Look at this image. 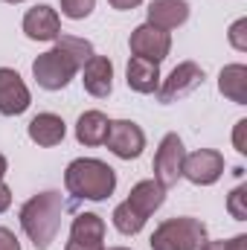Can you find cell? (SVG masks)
Instances as JSON below:
<instances>
[{
	"label": "cell",
	"mask_w": 247,
	"mask_h": 250,
	"mask_svg": "<svg viewBox=\"0 0 247 250\" xmlns=\"http://www.w3.org/2000/svg\"><path fill=\"white\" fill-rule=\"evenodd\" d=\"M62 215H64V198L56 189L32 195L21 207V227L29 236V242L35 245V250H47L56 242L59 227H62Z\"/></svg>",
	"instance_id": "1"
},
{
	"label": "cell",
	"mask_w": 247,
	"mask_h": 250,
	"mask_svg": "<svg viewBox=\"0 0 247 250\" xmlns=\"http://www.w3.org/2000/svg\"><path fill=\"white\" fill-rule=\"evenodd\" d=\"M160 79H163L160 76V64L131 56V62L125 67V82H128L131 90H137V93H157Z\"/></svg>",
	"instance_id": "16"
},
{
	"label": "cell",
	"mask_w": 247,
	"mask_h": 250,
	"mask_svg": "<svg viewBox=\"0 0 247 250\" xmlns=\"http://www.w3.org/2000/svg\"><path fill=\"white\" fill-rule=\"evenodd\" d=\"M3 3H23V0H3Z\"/></svg>",
	"instance_id": "33"
},
{
	"label": "cell",
	"mask_w": 247,
	"mask_h": 250,
	"mask_svg": "<svg viewBox=\"0 0 247 250\" xmlns=\"http://www.w3.org/2000/svg\"><path fill=\"white\" fill-rule=\"evenodd\" d=\"M82 84L90 96L105 99L114 90V62L108 56H90L82 67Z\"/></svg>",
	"instance_id": "13"
},
{
	"label": "cell",
	"mask_w": 247,
	"mask_h": 250,
	"mask_svg": "<svg viewBox=\"0 0 247 250\" xmlns=\"http://www.w3.org/2000/svg\"><path fill=\"white\" fill-rule=\"evenodd\" d=\"M233 146L239 154H247V120H239L233 128Z\"/></svg>",
	"instance_id": "25"
},
{
	"label": "cell",
	"mask_w": 247,
	"mask_h": 250,
	"mask_svg": "<svg viewBox=\"0 0 247 250\" xmlns=\"http://www.w3.org/2000/svg\"><path fill=\"white\" fill-rule=\"evenodd\" d=\"M227 212L236 221H247V184H239L227 195Z\"/></svg>",
	"instance_id": "22"
},
{
	"label": "cell",
	"mask_w": 247,
	"mask_h": 250,
	"mask_svg": "<svg viewBox=\"0 0 247 250\" xmlns=\"http://www.w3.org/2000/svg\"><path fill=\"white\" fill-rule=\"evenodd\" d=\"M204 84V67L195 62H181L166 79H160V87H157V99L163 105L169 102H178L189 96L192 90H198Z\"/></svg>",
	"instance_id": "7"
},
{
	"label": "cell",
	"mask_w": 247,
	"mask_h": 250,
	"mask_svg": "<svg viewBox=\"0 0 247 250\" xmlns=\"http://www.w3.org/2000/svg\"><path fill=\"white\" fill-rule=\"evenodd\" d=\"M56 47L64 50L79 67H84L90 56H96V53H93V44H90L87 38H76V35H59V38H56Z\"/></svg>",
	"instance_id": "21"
},
{
	"label": "cell",
	"mask_w": 247,
	"mask_h": 250,
	"mask_svg": "<svg viewBox=\"0 0 247 250\" xmlns=\"http://www.w3.org/2000/svg\"><path fill=\"white\" fill-rule=\"evenodd\" d=\"M224 166L227 163H224V154L221 151H215V148H198V151H192V154L184 157L181 178H186L195 187H212V184L221 181Z\"/></svg>",
	"instance_id": "6"
},
{
	"label": "cell",
	"mask_w": 247,
	"mask_h": 250,
	"mask_svg": "<svg viewBox=\"0 0 247 250\" xmlns=\"http://www.w3.org/2000/svg\"><path fill=\"white\" fill-rule=\"evenodd\" d=\"M23 35L29 41H56L62 35V18L53 6L41 3V6H32L26 15H23V23H21Z\"/></svg>",
	"instance_id": "12"
},
{
	"label": "cell",
	"mask_w": 247,
	"mask_h": 250,
	"mask_svg": "<svg viewBox=\"0 0 247 250\" xmlns=\"http://www.w3.org/2000/svg\"><path fill=\"white\" fill-rule=\"evenodd\" d=\"M108 3H111L117 12H131V9H137L143 0H108Z\"/></svg>",
	"instance_id": "28"
},
{
	"label": "cell",
	"mask_w": 247,
	"mask_h": 250,
	"mask_svg": "<svg viewBox=\"0 0 247 250\" xmlns=\"http://www.w3.org/2000/svg\"><path fill=\"white\" fill-rule=\"evenodd\" d=\"M105 146L120 160H137L143 154V148H145V131L134 120H111Z\"/></svg>",
	"instance_id": "9"
},
{
	"label": "cell",
	"mask_w": 247,
	"mask_h": 250,
	"mask_svg": "<svg viewBox=\"0 0 247 250\" xmlns=\"http://www.w3.org/2000/svg\"><path fill=\"white\" fill-rule=\"evenodd\" d=\"M218 90L236 105H247V67L245 64H227L218 73Z\"/></svg>",
	"instance_id": "19"
},
{
	"label": "cell",
	"mask_w": 247,
	"mask_h": 250,
	"mask_svg": "<svg viewBox=\"0 0 247 250\" xmlns=\"http://www.w3.org/2000/svg\"><path fill=\"white\" fill-rule=\"evenodd\" d=\"M32 105V93L18 70L0 67V114L3 117H21Z\"/></svg>",
	"instance_id": "11"
},
{
	"label": "cell",
	"mask_w": 247,
	"mask_h": 250,
	"mask_svg": "<svg viewBox=\"0 0 247 250\" xmlns=\"http://www.w3.org/2000/svg\"><path fill=\"white\" fill-rule=\"evenodd\" d=\"M198 250H227V245H224V242H209V239H206Z\"/></svg>",
	"instance_id": "30"
},
{
	"label": "cell",
	"mask_w": 247,
	"mask_h": 250,
	"mask_svg": "<svg viewBox=\"0 0 247 250\" xmlns=\"http://www.w3.org/2000/svg\"><path fill=\"white\" fill-rule=\"evenodd\" d=\"M96 9V0H62V15L70 21H84Z\"/></svg>",
	"instance_id": "23"
},
{
	"label": "cell",
	"mask_w": 247,
	"mask_h": 250,
	"mask_svg": "<svg viewBox=\"0 0 247 250\" xmlns=\"http://www.w3.org/2000/svg\"><path fill=\"white\" fill-rule=\"evenodd\" d=\"M227 41H230V47L236 53H247V18H239L236 23H230Z\"/></svg>",
	"instance_id": "24"
},
{
	"label": "cell",
	"mask_w": 247,
	"mask_h": 250,
	"mask_svg": "<svg viewBox=\"0 0 247 250\" xmlns=\"http://www.w3.org/2000/svg\"><path fill=\"white\" fill-rule=\"evenodd\" d=\"M79 70H82V67L73 62L64 50H59L56 44H53V50L41 53V56L32 62V76H35L38 87H44V90H64V87L76 79Z\"/></svg>",
	"instance_id": "4"
},
{
	"label": "cell",
	"mask_w": 247,
	"mask_h": 250,
	"mask_svg": "<svg viewBox=\"0 0 247 250\" xmlns=\"http://www.w3.org/2000/svg\"><path fill=\"white\" fill-rule=\"evenodd\" d=\"M111 221H114V227H117L123 236H137V233L145 227V221H148V218H143V215L128 204V201H123V204H117V207H114Z\"/></svg>",
	"instance_id": "20"
},
{
	"label": "cell",
	"mask_w": 247,
	"mask_h": 250,
	"mask_svg": "<svg viewBox=\"0 0 247 250\" xmlns=\"http://www.w3.org/2000/svg\"><path fill=\"white\" fill-rule=\"evenodd\" d=\"M145 15H148L145 23H151L163 32H172L189 21V0H151Z\"/></svg>",
	"instance_id": "14"
},
{
	"label": "cell",
	"mask_w": 247,
	"mask_h": 250,
	"mask_svg": "<svg viewBox=\"0 0 247 250\" xmlns=\"http://www.w3.org/2000/svg\"><path fill=\"white\" fill-rule=\"evenodd\" d=\"M0 250H21L18 236H15L9 227H0Z\"/></svg>",
	"instance_id": "26"
},
{
	"label": "cell",
	"mask_w": 247,
	"mask_h": 250,
	"mask_svg": "<svg viewBox=\"0 0 247 250\" xmlns=\"http://www.w3.org/2000/svg\"><path fill=\"white\" fill-rule=\"evenodd\" d=\"M108 128H111V120L102 111H84L76 120V140L82 146H105Z\"/></svg>",
	"instance_id": "18"
},
{
	"label": "cell",
	"mask_w": 247,
	"mask_h": 250,
	"mask_svg": "<svg viewBox=\"0 0 247 250\" xmlns=\"http://www.w3.org/2000/svg\"><path fill=\"white\" fill-rule=\"evenodd\" d=\"M105 250H131V248H105Z\"/></svg>",
	"instance_id": "32"
},
{
	"label": "cell",
	"mask_w": 247,
	"mask_h": 250,
	"mask_svg": "<svg viewBox=\"0 0 247 250\" xmlns=\"http://www.w3.org/2000/svg\"><path fill=\"white\" fill-rule=\"evenodd\" d=\"M26 134H29V140H32L35 146H41V148H53V146H59L64 137H67V125H64V120L59 117V114L44 111V114H38V117L29 120Z\"/></svg>",
	"instance_id": "15"
},
{
	"label": "cell",
	"mask_w": 247,
	"mask_h": 250,
	"mask_svg": "<svg viewBox=\"0 0 247 250\" xmlns=\"http://www.w3.org/2000/svg\"><path fill=\"white\" fill-rule=\"evenodd\" d=\"M6 172H9V160H6V157L0 154V181L6 178Z\"/></svg>",
	"instance_id": "31"
},
{
	"label": "cell",
	"mask_w": 247,
	"mask_h": 250,
	"mask_svg": "<svg viewBox=\"0 0 247 250\" xmlns=\"http://www.w3.org/2000/svg\"><path fill=\"white\" fill-rule=\"evenodd\" d=\"M227 245V250H247V236L245 233H239V236H233L230 242H224Z\"/></svg>",
	"instance_id": "29"
},
{
	"label": "cell",
	"mask_w": 247,
	"mask_h": 250,
	"mask_svg": "<svg viewBox=\"0 0 247 250\" xmlns=\"http://www.w3.org/2000/svg\"><path fill=\"white\" fill-rule=\"evenodd\" d=\"M204 242H206V224L192 215L166 218L148 239L151 250H198Z\"/></svg>",
	"instance_id": "3"
},
{
	"label": "cell",
	"mask_w": 247,
	"mask_h": 250,
	"mask_svg": "<svg viewBox=\"0 0 247 250\" xmlns=\"http://www.w3.org/2000/svg\"><path fill=\"white\" fill-rule=\"evenodd\" d=\"M184 157H186V148H184V140L172 131L160 140L157 151H154V181L160 184L163 189L175 187L181 181V172H184Z\"/></svg>",
	"instance_id": "5"
},
{
	"label": "cell",
	"mask_w": 247,
	"mask_h": 250,
	"mask_svg": "<svg viewBox=\"0 0 247 250\" xmlns=\"http://www.w3.org/2000/svg\"><path fill=\"white\" fill-rule=\"evenodd\" d=\"M64 189L76 201H108L117 189V172L96 157H76L64 169Z\"/></svg>",
	"instance_id": "2"
},
{
	"label": "cell",
	"mask_w": 247,
	"mask_h": 250,
	"mask_svg": "<svg viewBox=\"0 0 247 250\" xmlns=\"http://www.w3.org/2000/svg\"><path fill=\"white\" fill-rule=\"evenodd\" d=\"M128 50L137 59H148V62L160 64L172 53V32H163L151 23H140L128 38Z\"/></svg>",
	"instance_id": "8"
},
{
	"label": "cell",
	"mask_w": 247,
	"mask_h": 250,
	"mask_svg": "<svg viewBox=\"0 0 247 250\" xmlns=\"http://www.w3.org/2000/svg\"><path fill=\"white\" fill-rule=\"evenodd\" d=\"M9 207H12V189L0 181V212H6Z\"/></svg>",
	"instance_id": "27"
},
{
	"label": "cell",
	"mask_w": 247,
	"mask_h": 250,
	"mask_svg": "<svg viewBox=\"0 0 247 250\" xmlns=\"http://www.w3.org/2000/svg\"><path fill=\"white\" fill-rule=\"evenodd\" d=\"M125 201H128V204L143 215V218H148V215H154V212L163 207V201H166V189L160 187L154 178H148V181L134 184Z\"/></svg>",
	"instance_id": "17"
},
{
	"label": "cell",
	"mask_w": 247,
	"mask_h": 250,
	"mask_svg": "<svg viewBox=\"0 0 247 250\" xmlns=\"http://www.w3.org/2000/svg\"><path fill=\"white\" fill-rule=\"evenodd\" d=\"M64 250H105V218L96 212H79L70 224Z\"/></svg>",
	"instance_id": "10"
}]
</instances>
